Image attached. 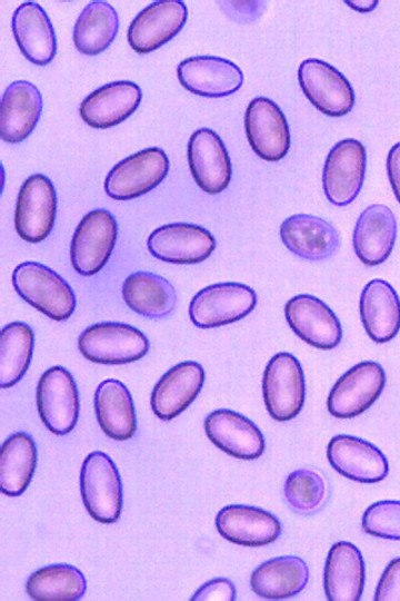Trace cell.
I'll return each mask as SVG.
<instances>
[{"label":"cell","instance_id":"34","mask_svg":"<svg viewBox=\"0 0 400 601\" xmlns=\"http://www.w3.org/2000/svg\"><path fill=\"white\" fill-rule=\"evenodd\" d=\"M119 18L106 1H92L81 11L73 27V43L83 55L96 56L116 38Z\"/></svg>","mask_w":400,"mask_h":601},{"label":"cell","instance_id":"37","mask_svg":"<svg viewBox=\"0 0 400 601\" xmlns=\"http://www.w3.org/2000/svg\"><path fill=\"white\" fill-rule=\"evenodd\" d=\"M283 493L293 512L309 515L316 513L324 503L327 486L316 471L299 469L286 479Z\"/></svg>","mask_w":400,"mask_h":601},{"label":"cell","instance_id":"4","mask_svg":"<svg viewBox=\"0 0 400 601\" xmlns=\"http://www.w3.org/2000/svg\"><path fill=\"white\" fill-rule=\"evenodd\" d=\"M262 393L267 411L276 421H289L300 413L306 396L304 376L292 354L280 352L268 362Z\"/></svg>","mask_w":400,"mask_h":601},{"label":"cell","instance_id":"39","mask_svg":"<svg viewBox=\"0 0 400 601\" xmlns=\"http://www.w3.org/2000/svg\"><path fill=\"white\" fill-rule=\"evenodd\" d=\"M374 601H400V558H394L384 569L377 585Z\"/></svg>","mask_w":400,"mask_h":601},{"label":"cell","instance_id":"40","mask_svg":"<svg viewBox=\"0 0 400 601\" xmlns=\"http://www.w3.org/2000/svg\"><path fill=\"white\" fill-rule=\"evenodd\" d=\"M234 584L226 578H216L202 584L192 595V601H233Z\"/></svg>","mask_w":400,"mask_h":601},{"label":"cell","instance_id":"1","mask_svg":"<svg viewBox=\"0 0 400 601\" xmlns=\"http://www.w3.org/2000/svg\"><path fill=\"white\" fill-rule=\"evenodd\" d=\"M12 285L27 303L54 321L69 318L76 308L70 285L40 263L19 264L12 273Z\"/></svg>","mask_w":400,"mask_h":601},{"label":"cell","instance_id":"5","mask_svg":"<svg viewBox=\"0 0 400 601\" xmlns=\"http://www.w3.org/2000/svg\"><path fill=\"white\" fill-rule=\"evenodd\" d=\"M257 305L256 292L240 283H217L199 290L190 302L189 316L200 328H213L246 317Z\"/></svg>","mask_w":400,"mask_h":601},{"label":"cell","instance_id":"27","mask_svg":"<svg viewBox=\"0 0 400 601\" xmlns=\"http://www.w3.org/2000/svg\"><path fill=\"white\" fill-rule=\"evenodd\" d=\"M280 237L291 253L308 260L326 259L339 245L334 227L324 219L308 214H296L286 218L280 226Z\"/></svg>","mask_w":400,"mask_h":601},{"label":"cell","instance_id":"32","mask_svg":"<svg viewBox=\"0 0 400 601\" xmlns=\"http://www.w3.org/2000/svg\"><path fill=\"white\" fill-rule=\"evenodd\" d=\"M122 297L133 312L148 318H162L177 304V293L169 280L149 272L130 274L122 284Z\"/></svg>","mask_w":400,"mask_h":601},{"label":"cell","instance_id":"12","mask_svg":"<svg viewBox=\"0 0 400 601\" xmlns=\"http://www.w3.org/2000/svg\"><path fill=\"white\" fill-rule=\"evenodd\" d=\"M57 211V194L51 180L41 174L28 177L16 204L14 227L29 243H39L51 233Z\"/></svg>","mask_w":400,"mask_h":601},{"label":"cell","instance_id":"25","mask_svg":"<svg viewBox=\"0 0 400 601\" xmlns=\"http://www.w3.org/2000/svg\"><path fill=\"white\" fill-rule=\"evenodd\" d=\"M364 561L360 550L352 543L339 541L329 550L323 589L330 601H358L364 587Z\"/></svg>","mask_w":400,"mask_h":601},{"label":"cell","instance_id":"33","mask_svg":"<svg viewBox=\"0 0 400 601\" xmlns=\"http://www.w3.org/2000/svg\"><path fill=\"white\" fill-rule=\"evenodd\" d=\"M37 465V447L33 439L18 432L1 446L0 487L8 496H19L28 487Z\"/></svg>","mask_w":400,"mask_h":601},{"label":"cell","instance_id":"9","mask_svg":"<svg viewBox=\"0 0 400 601\" xmlns=\"http://www.w3.org/2000/svg\"><path fill=\"white\" fill-rule=\"evenodd\" d=\"M298 80L309 101L327 116L342 117L354 106L356 96L350 82L323 60H303L298 69Z\"/></svg>","mask_w":400,"mask_h":601},{"label":"cell","instance_id":"14","mask_svg":"<svg viewBox=\"0 0 400 601\" xmlns=\"http://www.w3.org/2000/svg\"><path fill=\"white\" fill-rule=\"evenodd\" d=\"M244 129L252 150L267 161L282 159L290 148L284 114L269 98H253L244 115Z\"/></svg>","mask_w":400,"mask_h":601},{"label":"cell","instance_id":"3","mask_svg":"<svg viewBox=\"0 0 400 601\" xmlns=\"http://www.w3.org/2000/svg\"><path fill=\"white\" fill-rule=\"evenodd\" d=\"M83 504L96 521L113 523L122 509V484L118 469L106 453L94 451L83 461L80 472Z\"/></svg>","mask_w":400,"mask_h":601},{"label":"cell","instance_id":"22","mask_svg":"<svg viewBox=\"0 0 400 601\" xmlns=\"http://www.w3.org/2000/svg\"><path fill=\"white\" fill-rule=\"evenodd\" d=\"M216 528L222 538L243 546H263L281 534V523L272 513L243 504L222 508L216 516Z\"/></svg>","mask_w":400,"mask_h":601},{"label":"cell","instance_id":"17","mask_svg":"<svg viewBox=\"0 0 400 601\" xmlns=\"http://www.w3.org/2000/svg\"><path fill=\"white\" fill-rule=\"evenodd\" d=\"M188 162L193 179L204 193L217 195L230 184L231 160L223 141L213 130L200 128L191 135Z\"/></svg>","mask_w":400,"mask_h":601},{"label":"cell","instance_id":"15","mask_svg":"<svg viewBox=\"0 0 400 601\" xmlns=\"http://www.w3.org/2000/svg\"><path fill=\"white\" fill-rule=\"evenodd\" d=\"M150 254L172 264H197L216 248V239L206 228L188 223H173L154 229L147 242Z\"/></svg>","mask_w":400,"mask_h":601},{"label":"cell","instance_id":"16","mask_svg":"<svg viewBox=\"0 0 400 601\" xmlns=\"http://www.w3.org/2000/svg\"><path fill=\"white\" fill-rule=\"evenodd\" d=\"M188 17L186 4L180 0L156 1L131 21L128 42L138 53L151 52L180 32Z\"/></svg>","mask_w":400,"mask_h":601},{"label":"cell","instance_id":"30","mask_svg":"<svg viewBox=\"0 0 400 601\" xmlns=\"http://www.w3.org/2000/svg\"><path fill=\"white\" fill-rule=\"evenodd\" d=\"M309 569L296 555H282L261 563L250 577L251 590L270 600L288 599L297 595L307 585Z\"/></svg>","mask_w":400,"mask_h":601},{"label":"cell","instance_id":"18","mask_svg":"<svg viewBox=\"0 0 400 601\" xmlns=\"http://www.w3.org/2000/svg\"><path fill=\"white\" fill-rule=\"evenodd\" d=\"M327 457L338 473L361 483L380 482L389 472L383 453L370 442L352 435L333 436L327 447Z\"/></svg>","mask_w":400,"mask_h":601},{"label":"cell","instance_id":"36","mask_svg":"<svg viewBox=\"0 0 400 601\" xmlns=\"http://www.w3.org/2000/svg\"><path fill=\"white\" fill-rule=\"evenodd\" d=\"M32 328L23 322H13L1 329L0 386L8 388L18 383L27 372L33 352Z\"/></svg>","mask_w":400,"mask_h":601},{"label":"cell","instance_id":"2","mask_svg":"<svg viewBox=\"0 0 400 601\" xmlns=\"http://www.w3.org/2000/svg\"><path fill=\"white\" fill-rule=\"evenodd\" d=\"M78 347L93 363L119 365L142 358L149 351V341L131 325L104 322L87 327L78 338Z\"/></svg>","mask_w":400,"mask_h":601},{"label":"cell","instance_id":"28","mask_svg":"<svg viewBox=\"0 0 400 601\" xmlns=\"http://www.w3.org/2000/svg\"><path fill=\"white\" fill-rule=\"evenodd\" d=\"M12 32L22 55L32 63H50L57 52V39L43 8L32 1L20 4L12 16Z\"/></svg>","mask_w":400,"mask_h":601},{"label":"cell","instance_id":"13","mask_svg":"<svg viewBox=\"0 0 400 601\" xmlns=\"http://www.w3.org/2000/svg\"><path fill=\"white\" fill-rule=\"evenodd\" d=\"M284 316L296 335L313 347L328 351L341 342L342 328L338 317L316 296H293L286 303Z\"/></svg>","mask_w":400,"mask_h":601},{"label":"cell","instance_id":"42","mask_svg":"<svg viewBox=\"0 0 400 601\" xmlns=\"http://www.w3.org/2000/svg\"><path fill=\"white\" fill-rule=\"evenodd\" d=\"M344 3L359 12H370L378 6L379 2L377 0H356L344 1Z\"/></svg>","mask_w":400,"mask_h":601},{"label":"cell","instance_id":"8","mask_svg":"<svg viewBox=\"0 0 400 601\" xmlns=\"http://www.w3.org/2000/svg\"><path fill=\"white\" fill-rule=\"evenodd\" d=\"M386 385L382 366L364 361L348 370L331 388L327 407L338 418H352L367 411L380 396Z\"/></svg>","mask_w":400,"mask_h":601},{"label":"cell","instance_id":"20","mask_svg":"<svg viewBox=\"0 0 400 601\" xmlns=\"http://www.w3.org/2000/svg\"><path fill=\"white\" fill-rule=\"evenodd\" d=\"M204 431L217 447L237 459H258L266 447L264 437L258 426L231 410L221 408L208 414Z\"/></svg>","mask_w":400,"mask_h":601},{"label":"cell","instance_id":"7","mask_svg":"<svg viewBox=\"0 0 400 601\" xmlns=\"http://www.w3.org/2000/svg\"><path fill=\"white\" fill-rule=\"evenodd\" d=\"M169 158L158 148L140 150L118 162L107 175L104 190L117 200H129L157 187L169 171Z\"/></svg>","mask_w":400,"mask_h":601},{"label":"cell","instance_id":"10","mask_svg":"<svg viewBox=\"0 0 400 601\" xmlns=\"http://www.w3.org/2000/svg\"><path fill=\"white\" fill-rule=\"evenodd\" d=\"M366 148L357 139L347 138L329 151L322 171L327 199L336 206H347L358 196L366 174Z\"/></svg>","mask_w":400,"mask_h":601},{"label":"cell","instance_id":"19","mask_svg":"<svg viewBox=\"0 0 400 601\" xmlns=\"http://www.w3.org/2000/svg\"><path fill=\"white\" fill-rule=\"evenodd\" d=\"M180 83L202 97H226L240 89L244 77L230 60L214 56H197L181 61L177 69Z\"/></svg>","mask_w":400,"mask_h":601},{"label":"cell","instance_id":"23","mask_svg":"<svg viewBox=\"0 0 400 601\" xmlns=\"http://www.w3.org/2000/svg\"><path fill=\"white\" fill-rule=\"evenodd\" d=\"M140 87L128 80L107 83L87 96L79 108L82 120L93 128L113 127L131 116L140 105Z\"/></svg>","mask_w":400,"mask_h":601},{"label":"cell","instance_id":"29","mask_svg":"<svg viewBox=\"0 0 400 601\" xmlns=\"http://www.w3.org/2000/svg\"><path fill=\"white\" fill-rule=\"evenodd\" d=\"M360 317L368 336L376 343L391 341L400 329V299L386 280L374 278L360 295Z\"/></svg>","mask_w":400,"mask_h":601},{"label":"cell","instance_id":"31","mask_svg":"<svg viewBox=\"0 0 400 601\" xmlns=\"http://www.w3.org/2000/svg\"><path fill=\"white\" fill-rule=\"evenodd\" d=\"M94 410L101 430L117 441L131 439L137 430L131 394L118 380L102 381L94 393Z\"/></svg>","mask_w":400,"mask_h":601},{"label":"cell","instance_id":"35","mask_svg":"<svg viewBox=\"0 0 400 601\" xmlns=\"http://www.w3.org/2000/svg\"><path fill=\"white\" fill-rule=\"evenodd\" d=\"M87 589L82 572L71 564H50L30 574L26 582L27 594L37 601H73Z\"/></svg>","mask_w":400,"mask_h":601},{"label":"cell","instance_id":"6","mask_svg":"<svg viewBox=\"0 0 400 601\" xmlns=\"http://www.w3.org/2000/svg\"><path fill=\"white\" fill-rule=\"evenodd\" d=\"M117 235V221L110 211H89L80 220L71 239L70 258L76 272L92 276L101 270L110 258Z\"/></svg>","mask_w":400,"mask_h":601},{"label":"cell","instance_id":"21","mask_svg":"<svg viewBox=\"0 0 400 601\" xmlns=\"http://www.w3.org/2000/svg\"><path fill=\"white\" fill-rule=\"evenodd\" d=\"M204 377L201 364L193 361L178 363L154 385L150 398L152 412L163 421L174 418L199 395Z\"/></svg>","mask_w":400,"mask_h":601},{"label":"cell","instance_id":"26","mask_svg":"<svg viewBox=\"0 0 400 601\" xmlns=\"http://www.w3.org/2000/svg\"><path fill=\"white\" fill-rule=\"evenodd\" d=\"M42 111V96L31 82L18 80L4 90L0 104V136L10 144L23 141Z\"/></svg>","mask_w":400,"mask_h":601},{"label":"cell","instance_id":"41","mask_svg":"<svg viewBox=\"0 0 400 601\" xmlns=\"http://www.w3.org/2000/svg\"><path fill=\"white\" fill-rule=\"evenodd\" d=\"M387 173L393 194L400 204V141L394 144L389 150Z\"/></svg>","mask_w":400,"mask_h":601},{"label":"cell","instance_id":"24","mask_svg":"<svg viewBox=\"0 0 400 601\" xmlns=\"http://www.w3.org/2000/svg\"><path fill=\"white\" fill-rule=\"evenodd\" d=\"M397 238V219L381 204L368 206L359 216L353 230V249L367 266L383 263L391 254Z\"/></svg>","mask_w":400,"mask_h":601},{"label":"cell","instance_id":"38","mask_svg":"<svg viewBox=\"0 0 400 601\" xmlns=\"http://www.w3.org/2000/svg\"><path fill=\"white\" fill-rule=\"evenodd\" d=\"M362 529L373 536L400 541V501L371 504L362 515Z\"/></svg>","mask_w":400,"mask_h":601},{"label":"cell","instance_id":"11","mask_svg":"<svg viewBox=\"0 0 400 601\" xmlns=\"http://www.w3.org/2000/svg\"><path fill=\"white\" fill-rule=\"evenodd\" d=\"M37 407L49 431L64 435L72 431L79 416V394L72 375L62 366L47 370L37 386Z\"/></svg>","mask_w":400,"mask_h":601}]
</instances>
